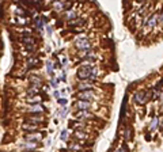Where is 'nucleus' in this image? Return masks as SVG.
<instances>
[{
  "instance_id": "f257e3e1",
  "label": "nucleus",
  "mask_w": 163,
  "mask_h": 152,
  "mask_svg": "<svg viewBox=\"0 0 163 152\" xmlns=\"http://www.w3.org/2000/svg\"><path fill=\"white\" fill-rule=\"evenodd\" d=\"M95 71V69L93 68V65H82L79 69H77V78L80 79L82 81L87 80V79H90V76H91V73Z\"/></svg>"
},
{
  "instance_id": "f03ea898",
  "label": "nucleus",
  "mask_w": 163,
  "mask_h": 152,
  "mask_svg": "<svg viewBox=\"0 0 163 152\" xmlns=\"http://www.w3.org/2000/svg\"><path fill=\"white\" fill-rule=\"evenodd\" d=\"M150 95H151V91H144V90H141V91H137V92H134L133 99H134V102H136V103L144 105V103H145V102L148 100Z\"/></svg>"
},
{
  "instance_id": "7ed1b4c3",
  "label": "nucleus",
  "mask_w": 163,
  "mask_h": 152,
  "mask_svg": "<svg viewBox=\"0 0 163 152\" xmlns=\"http://www.w3.org/2000/svg\"><path fill=\"white\" fill-rule=\"evenodd\" d=\"M75 46H76L77 49H80V50H88V49L91 48V42L87 38H79L75 41Z\"/></svg>"
},
{
  "instance_id": "20e7f679",
  "label": "nucleus",
  "mask_w": 163,
  "mask_h": 152,
  "mask_svg": "<svg viewBox=\"0 0 163 152\" xmlns=\"http://www.w3.org/2000/svg\"><path fill=\"white\" fill-rule=\"evenodd\" d=\"M22 42L25 44L26 49H27L29 52H33V50H35V39L33 38L31 36H30V37H23V38H22Z\"/></svg>"
},
{
  "instance_id": "39448f33",
  "label": "nucleus",
  "mask_w": 163,
  "mask_h": 152,
  "mask_svg": "<svg viewBox=\"0 0 163 152\" xmlns=\"http://www.w3.org/2000/svg\"><path fill=\"white\" fill-rule=\"evenodd\" d=\"M29 81H30L31 88H39L42 86V80L38 78V76H35V75H31V76H30Z\"/></svg>"
},
{
  "instance_id": "423d86ee",
  "label": "nucleus",
  "mask_w": 163,
  "mask_h": 152,
  "mask_svg": "<svg viewBox=\"0 0 163 152\" xmlns=\"http://www.w3.org/2000/svg\"><path fill=\"white\" fill-rule=\"evenodd\" d=\"M75 106L82 111H87L90 107H91V103H90L88 100H77L76 103H75Z\"/></svg>"
},
{
  "instance_id": "0eeeda50",
  "label": "nucleus",
  "mask_w": 163,
  "mask_h": 152,
  "mask_svg": "<svg viewBox=\"0 0 163 152\" xmlns=\"http://www.w3.org/2000/svg\"><path fill=\"white\" fill-rule=\"evenodd\" d=\"M94 97V91H80L79 94H77V98L79 100H88Z\"/></svg>"
},
{
  "instance_id": "6e6552de",
  "label": "nucleus",
  "mask_w": 163,
  "mask_h": 152,
  "mask_svg": "<svg viewBox=\"0 0 163 152\" xmlns=\"http://www.w3.org/2000/svg\"><path fill=\"white\" fill-rule=\"evenodd\" d=\"M42 137H44V133H29V135H26L25 139L27 140V141H39V140H42Z\"/></svg>"
},
{
  "instance_id": "1a4fd4ad",
  "label": "nucleus",
  "mask_w": 163,
  "mask_h": 152,
  "mask_svg": "<svg viewBox=\"0 0 163 152\" xmlns=\"http://www.w3.org/2000/svg\"><path fill=\"white\" fill-rule=\"evenodd\" d=\"M29 110L31 111L33 114H42V111H44L45 109H44V106H42L41 103H34V105L30 106Z\"/></svg>"
},
{
  "instance_id": "9d476101",
  "label": "nucleus",
  "mask_w": 163,
  "mask_h": 152,
  "mask_svg": "<svg viewBox=\"0 0 163 152\" xmlns=\"http://www.w3.org/2000/svg\"><path fill=\"white\" fill-rule=\"evenodd\" d=\"M77 88H79L80 91H90L93 88V84L90 83V81H80V83L77 84Z\"/></svg>"
},
{
  "instance_id": "9b49d317",
  "label": "nucleus",
  "mask_w": 163,
  "mask_h": 152,
  "mask_svg": "<svg viewBox=\"0 0 163 152\" xmlns=\"http://www.w3.org/2000/svg\"><path fill=\"white\" fill-rule=\"evenodd\" d=\"M22 129H23V130H27L29 133H31V132H35V130L38 129V125H34V124L25 122V124L22 125Z\"/></svg>"
},
{
  "instance_id": "f8f14e48",
  "label": "nucleus",
  "mask_w": 163,
  "mask_h": 152,
  "mask_svg": "<svg viewBox=\"0 0 163 152\" xmlns=\"http://www.w3.org/2000/svg\"><path fill=\"white\" fill-rule=\"evenodd\" d=\"M38 64H39V60H38V58L30 57L29 60H27V65H29V68H34V67H37Z\"/></svg>"
},
{
  "instance_id": "ddd939ff",
  "label": "nucleus",
  "mask_w": 163,
  "mask_h": 152,
  "mask_svg": "<svg viewBox=\"0 0 163 152\" xmlns=\"http://www.w3.org/2000/svg\"><path fill=\"white\" fill-rule=\"evenodd\" d=\"M69 149L71 151H76V152H79V151H82V144L80 143H69Z\"/></svg>"
},
{
  "instance_id": "4468645a",
  "label": "nucleus",
  "mask_w": 163,
  "mask_h": 152,
  "mask_svg": "<svg viewBox=\"0 0 163 152\" xmlns=\"http://www.w3.org/2000/svg\"><path fill=\"white\" fill-rule=\"evenodd\" d=\"M34 22H35V26H37V29L42 30V27H44V22H45L44 18H35Z\"/></svg>"
},
{
  "instance_id": "2eb2a0df",
  "label": "nucleus",
  "mask_w": 163,
  "mask_h": 152,
  "mask_svg": "<svg viewBox=\"0 0 163 152\" xmlns=\"http://www.w3.org/2000/svg\"><path fill=\"white\" fill-rule=\"evenodd\" d=\"M74 136L77 137V139H80V140H87V135L84 132H80V130H76V132L74 133Z\"/></svg>"
},
{
  "instance_id": "dca6fc26",
  "label": "nucleus",
  "mask_w": 163,
  "mask_h": 152,
  "mask_svg": "<svg viewBox=\"0 0 163 152\" xmlns=\"http://www.w3.org/2000/svg\"><path fill=\"white\" fill-rule=\"evenodd\" d=\"M84 23V19H75V20H71L69 25L71 26H82Z\"/></svg>"
},
{
  "instance_id": "f3484780",
  "label": "nucleus",
  "mask_w": 163,
  "mask_h": 152,
  "mask_svg": "<svg viewBox=\"0 0 163 152\" xmlns=\"http://www.w3.org/2000/svg\"><path fill=\"white\" fill-rule=\"evenodd\" d=\"M65 18L67 19H74V18H76V14L74 11H68V12H65Z\"/></svg>"
},
{
  "instance_id": "a211bd4d",
  "label": "nucleus",
  "mask_w": 163,
  "mask_h": 152,
  "mask_svg": "<svg viewBox=\"0 0 163 152\" xmlns=\"http://www.w3.org/2000/svg\"><path fill=\"white\" fill-rule=\"evenodd\" d=\"M46 71H48V73L50 75V76H53V65H52V63H48L46 64Z\"/></svg>"
},
{
  "instance_id": "6ab92c4d",
  "label": "nucleus",
  "mask_w": 163,
  "mask_h": 152,
  "mask_svg": "<svg viewBox=\"0 0 163 152\" xmlns=\"http://www.w3.org/2000/svg\"><path fill=\"white\" fill-rule=\"evenodd\" d=\"M60 139H61V140H65V139H67V130H63V133H61Z\"/></svg>"
},
{
  "instance_id": "aec40b11",
  "label": "nucleus",
  "mask_w": 163,
  "mask_h": 152,
  "mask_svg": "<svg viewBox=\"0 0 163 152\" xmlns=\"http://www.w3.org/2000/svg\"><path fill=\"white\" fill-rule=\"evenodd\" d=\"M58 103L65 105V103H67V99H65V98H61V99H58Z\"/></svg>"
},
{
  "instance_id": "412c9836",
  "label": "nucleus",
  "mask_w": 163,
  "mask_h": 152,
  "mask_svg": "<svg viewBox=\"0 0 163 152\" xmlns=\"http://www.w3.org/2000/svg\"><path fill=\"white\" fill-rule=\"evenodd\" d=\"M117 152H126V149H125V145L120 147V148H118V149H117Z\"/></svg>"
},
{
  "instance_id": "4be33fe9",
  "label": "nucleus",
  "mask_w": 163,
  "mask_h": 152,
  "mask_svg": "<svg viewBox=\"0 0 163 152\" xmlns=\"http://www.w3.org/2000/svg\"><path fill=\"white\" fill-rule=\"evenodd\" d=\"M158 125V120H153V122H152V125H151V128H152V129H155V126Z\"/></svg>"
},
{
  "instance_id": "5701e85b",
  "label": "nucleus",
  "mask_w": 163,
  "mask_h": 152,
  "mask_svg": "<svg viewBox=\"0 0 163 152\" xmlns=\"http://www.w3.org/2000/svg\"><path fill=\"white\" fill-rule=\"evenodd\" d=\"M67 114V109H61V117H64Z\"/></svg>"
},
{
  "instance_id": "b1692460",
  "label": "nucleus",
  "mask_w": 163,
  "mask_h": 152,
  "mask_svg": "<svg viewBox=\"0 0 163 152\" xmlns=\"http://www.w3.org/2000/svg\"><path fill=\"white\" fill-rule=\"evenodd\" d=\"M33 152H37V151H33Z\"/></svg>"
}]
</instances>
